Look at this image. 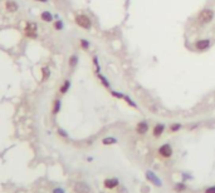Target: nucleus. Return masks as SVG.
Here are the masks:
<instances>
[{
	"mask_svg": "<svg viewBox=\"0 0 215 193\" xmlns=\"http://www.w3.org/2000/svg\"><path fill=\"white\" fill-rule=\"evenodd\" d=\"M214 17H215V12L213 9L204 8V9H201L200 12L198 13L196 20H198V23L200 25H208V24H210L211 21L214 20Z\"/></svg>",
	"mask_w": 215,
	"mask_h": 193,
	"instance_id": "nucleus-1",
	"label": "nucleus"
},
{
	"mask_svg": "<svg viewBox=\"0 0 215 193\" xmlns=\"http://www.w3.org/2000/svg\"><path fill=\"white\" fill-rule=\"evenodd\" d=\"M74 21H76V24L79 26L81 29L90 30L92 28V20L86 14H77L74 17Z\"/></svg>",
	"mask_w": 215,
	"mask_h": 193,
	"instance_id": "nucleus-2",
	"label": "nucleus"
},
{
	"mask_svg": "<svg viewBox=\"0 0 215 193\" xmlns=\"http://www.w3.org/2000/svg\"><path fill=\"white\" fill-rule=\"evenodd\" d=\"M194 46H195V49H196V50H199V52L208 50L209 48L211 46V40H210V39H208V38L198 39V40L195 41V44H194Z\"/></svg>",
	"mask_w": 215,
	"mask_h": 193,
	"instance_id": "nucleus-3",
	"label": "nucleus"
},
{
	"mask_svg": "<svg viewBox=\"0 0 215 193\" xmlns=\"http://www.w3.org/2000/svg\"><path fill=\"white\" fill-rule=\"evenodd\" d=\"M24 34L30 39L36 38V24L35 23H28L24 28Z\"/></svg>",
	"mask_w": 215,
	"mask_h": 193,
	"instance_id": "nucleus-4",
	"label": "nucleus"
},
{
	"mask_svg": "<svg viewBox=\"0 0 215 193\" xmlns=\"http://www.w3.org/2000/svg\"><path fill=\"white\" fill-rule=\"evenodd\" d=\"M159 154L162 158H170L172 155V148L170 144H162L159 148Z\"/></svg>",
	"mask_w": 215,
	"mask_h": 193,
	"instance_id": "nucleus-5",
	"label": "nucleus"
},
{
	"mask_svg": "<svg viewBox=\"0 0 215 193\" xmlns=\"http://www.w3.org/2000/svg\"><path fill=\"white\" fill-rule=\"evenodd\" d=\"M149 131V124L146 122H140L137 126H136V132L138 133V134H145L146 132Z\"/></svg>",
	"mask_w": 215,
	"mask_h": 193,
	"instance_id": "nucleus-6",
	"label": "nucleus"
},
{
	"mask_svg": "<svg viewBox=\"0 0 215 193\" xmlns=\"http://www.w3.org/2000/svg\"><path fill=\"white\" fill-rule=\"evenodd\" d=\"M74 191H76V193H88V192H90V188H88L87 184L81 183V182H79V183H76Z\"/></svg>",
	"mask_w": 215,
	"mask_h": 193,
	"instance_id": "nucleus-7",
	"label": "nucleus"
},
{
	"mask_svg": "<svg viewBox=\"0 0 215 193\" xmlns=\"http://www.w3.org/2000/svg\"><path fill=\"white\" fill-rule=\"evenodd\" d=\"M103 184H104V187H106V188H108V189H113L114 187L118 186V181H117L116 178H108V179L104 181Z\"/></svg>",
	"mask_w": 215,
	"mask_h": 193,
	"instance_id": "nucleus-8",
	"label": "nucleus"
},
{
	"mask_svg": "<svg viewBox=\"0 0 215 193\" xmlns=\"http://www.w3.org/2000/svg\"><path fill=\"white\" fill-rule=\"evenodd\" d=\"M165 131V126L164 124H156L154 127V131H152V136L156 137V138H159L162 133H164Z\"/></svg>",
	"mask_w": 215,
	"mask_h": 193,
	"instance_id": "nucleus-9",
	"label": "nucleus"
},
{
	"mask_svg": "<svg viewBox=\"0 0 215 193\" xmlns=\"http://www.w3.org/2000/svg\"><path fill=\"white\" fill-rule=\"evenodd\" d=\"M5 8H7L8 12L14 13V12H17V10H18V4L15 3V1H12V0H9V1L5 3Z\"/></svg>",
	"mask_w": 215,
	"mask_h": 193,
	"instance_id": "nucleus-10",
	"label": "nucleus"
},
{
	"mask_svg": "<svg viewBox=\"0 0 215 193\" xmlns=\"http://www.w3.org/2000/svg\"><path fill=\"white\" fill-rule=\"evenodd\" d=\"M146 176H147V178H149L151 182H152V183H155L157 187H160V186H161V181H160L159 178H157L155 173H152V172H150V171H149V172L146 173Z\"/></svg>",
	"mask_w": 215,
	"mask_h": 193,
	"instance_id": "nucleus-11",
	"label": "nucleus"
},
{
	"mask_svg": "<svg viewBox=\"0 0 215 193\" xmlns=\"http://www.w3.org/2000/svg\"><path fill=\"white\" fill-rule=\"evenodd\" d=\"M69 88H71V80H68V79H66L64 82H63V84L60 85V88H59V93L60 94H66L68 90H69Z\"/></svg>",
	"mask_w": 215,
	"mask_h": 193,
	"instance_id": "nucleus-12",
	"label": "nucleus"
},
{
	"mask_svg": "<svg viewBox=\"0 0 215 193\" xmlns=\"http://www.w3.org/2000/svg\"><path fill=\"white\" fill-rule=\"evenodd\" d=\"M40 19L43 21H47V23H50V21L53 20V15H52V13H49V12H43L40 14Z\"/></svg>",
	"mask_w": 215,
	"mask_h": 193,
	"instance_id": "nucleus-13",
	"label": "nucleus"
},
{
	"mask_svg": "<svg viewBox=\"0 0 215 193\" xmlns=\"http://www.w3.org/2000/svg\"><path fill=\"white\" fill-rule=\"evenodd\" d=\"M60 99H55L54 100V103H53V108H52V113L53 114H58L59 113V110H60Z\"/></svg>",
	"mask_w": 215,
	"mask_h": 193,
	"instance_id": "nucleus-14",
	"label": "nucleus"
},
{
	"mask_svg": "<svg viewBox=\"0 0 215 193\" xmlns=\"http://www.w3.org/2000/svg\"><path fill=\"white\" fill-rule=\"evenodd\" d=\"M97 77H98V79H99V82H101V83L104 85V87H106V88H108V89L111 88V84H109V82L107 80V78H106V77H104V75H102L101 73H97Z\"/></svg>",
	"mask_w": 215,
	"mask_h": 193,
	"instance_id": "nucleus-15",
	"label": "nucleus"
},
{
	"mask_svg": "<svg viewBox=\"0 0 215 193\" xmlns=\"http://www.w3.org/2000/svg\"><path fill=\"white\" fill-rule=\"evenodd\" d=\"M49 75H50V70H49V68L48 67H43L42 68V80H47L49 78Z\"/></svg>",
	"mask_w": 215,
	"mask_h": 193,
	"instance_id": "nucleus-16",
	"label": "nucleus"
},
{
	"mask_svg": "<svg viewBox=\"0 0 215 193\" xmlns=\"http://www.w3.org/2000/svg\"><path fill=\"white\" fill-rule=\"evenodd\" d=\"M116 142H117L116 138H113V137H106V138L102 139V143L104 146H111V144H114Z\"/></svg>",
	"mask_w": 215,
	"mask_h": 193,
	"instance_id": "nucleus-17",
	"label": "nucleus"
},
{
	"mask_svg": "<svg viewBox=\"0 0 215 193\" xmlns=\"http://www.w3.org/2000/svg\"><path fill=\"white\" fill-rule=\"evenodd\" d=\"M122 99H123V100H126V102H127V104H128V105L133 107V108H137V105H136V103H135L133 100H131V98H130L128 95H126V94H122Z\"/></svg>",
	"mask_w": 215,
	"mask_h": 193,
	"instance_id": "nucleus-18",
	"label": "nucleus"
},
{
	"mask_svg": "<svg viewBox=\"0 0 215 193\" xmlns=\"http://www.w3.org/2000/svg\"><path fill=\"white\" fill-rule=\"evenodd\" d=\"M77 63H78V57L77 55H72L69 58V62H68V64H69L71 68H74L77 65Z\"/></svg>",
	"mask_w": 215,
	"mask_h": 193,
	"instance_id": "nucleus-19",
	"label": "nucleus"
},
{
	"mask_svg": "<svg viewBox=\"0 0 215 193\" xmlns=\"http://www.w3.org/2000/svg\"><path fill=\"white\" fill-rule=\"evenodd\" d=\"M79 45H81V48H82V49L87 50L88 48H90V43H88L86 39H81V40H79Z\"/></svg>",
	"mask_w": 215,
	"mask_h": 193,
	"instance_id": "nucleus-20",
	"label": "nucleus"
},
{
	"mask_svg": "<svg viewBox=\"0 0 215 193\" xmlns=\"http://www.w3.org/2000/svg\"><path fill=\"white\" fill-rule=\"evenodd\" d=\"M185 189H186L185 183H177V184L175 186V191H176V192H182V191H185Z\"/></svg>",
	"mask_w": 215,
	"mask_h": 193,
	"instance_id": "nucleus-21",
	"label": "nucleus"
},
{
	"mask_svg": "<svg viewBox=\"0 0 215 193\" xmlns=\"http://www.w3.org/2000/svg\"><path fill=\"white\" fill-rule=\"evenodd\" d=\"M181 128V124H179V123H176V124H171L170 126V131L171 132H177Z\"/></svg>",
	"mask_w": 215,
	"mask_h": 193,
	"instance_id": "nucleus-22",
	"label": "nucleus"
},
{
	"mask_svg": "<svg viewBox=\"0 0 215 193\" xmlns=\"http://www.w3.org/2000/svg\"><path fill=\"white\" fill-rule=\"evenodd\" d=\"M54 29H57V30H62L63 29V23L60 20H58V21H55V23H54Z\"/></svg>",
	"mask_w": 215,
	"mask_h": 193,
	"instance_id": "nucleus-23",
	"label": "nucleus"
},
{
	"mask_svg": "<svg viewBox=\"0 0 215 193\" xmlns=\"http://www.w3.org/2000/svg\"><path fill=\"white\" fill-rule=\"evenodd\" d=\"M93 63H94V65H96V72L99 73V70H101V68H99V64H98V59L97 57H94L93 58Z\"/></svg>",
	"mask_w": 215,
	"mask_h": 193,
	"instance_id": "nucleus-24",
	"label": "nucleus"
},
{
	"mask_svg": "<svg viewBox=\"0 0 215 193\" xmlns=\"http://www.w3.org/2000/svg\"><path fill=\"white\" fill-rule=\"evenodd\" d=\"M205 193H215V186L206 188V189H205Z\"/></svg>",
	"mask_w": 215,
	"mask_h": 193,
	"instance_id": "nucleus-25",
	"label": "nucleus"
},
{
	"mask_svg": "<svg viewBox=\"0 0 215 193\" xmlns=\"http://www.w3.org/2000/svg\"><path fill=\"white\" fill-rule=\"evenodd\" d=\"M53 193H64V189H63V188H54Z\"/></svg>",
	"mask_w": 215,
	"mask_h": 193,
	"instance_id": "nucleus-26",
	"label": "nucleus"
},
{
	"mask_svg": "<svg viewBox=\"0 0 215 193\" xmlns=\"http://www.w3.org/2000/svg\"><path fill=\"white\" fill-rule=\"evenodd\" d=\"M58 133L62 136V137H67V133L64 132V131H62V129H58Z\"/></svg>",
	"mask_w": 215,
	"mask_h": 193,
	"instance_id": "nucleus-27",
	"label": "nucleus"
},
{
	"mask_svg": "<svg viewBox=\"0 0 215 193\" xmlns=\"http://www.w3.org/2000/svg\"><path fill=\"white\" fill-rule=\"evenodd\" d=\"M35 1H40V3H47L48 0H35Z\"/></svg>",
	"mask_w": 215,
	"mask_h": 193,
	"instance_id": "nucleus-28",
	"label": "nucleus"
}]
</instances>
